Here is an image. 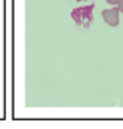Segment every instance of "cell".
Wrapping results in <instances>:
<instances>
[{"label": "cell", "mask_w": 123, "mask_h": 129, "mask_svg": "<svg viewBox=\"0 0 123 129\" xmlns=\"http://www.w3.org/2000/svg\"><path fill=\"white\" fill-rule=\"evenodd\" d=\"M119 9L117 7H111V9H106L101 12V16H103V20H104L107 25L110 26H117L120 19H119Z\"/></svg>", "instance_id": "6da1fadb"}, {"label": "cell", "mask_w": 123, "mask_h": 129, "mask_svg": "<svg viewBox=\"0 0 123 129\" xmlns=\"http://www.w3.org/2000/svg\"><path fill=\"white\" fill-rule=\"evenodd\" d=\"M117 9H119V12L123 13V0H119V3H117Z\"/></svg>", "instance_id": "7a4b0ae2"}, {"label": "cell", "mask_w": 123, "mask_h": 129, "mask_svg": "<svg viewBox=\"0 0 123 129\" xmlns=\"http://www.w3.org/2000/svg\"><path fill=\"white\" fill-rule=\"evenodd\" d=\"M107 3H110V5H117L119 3V0H106Z\"/></svg>", "instance_id": "3957f363"}]
</instances>
